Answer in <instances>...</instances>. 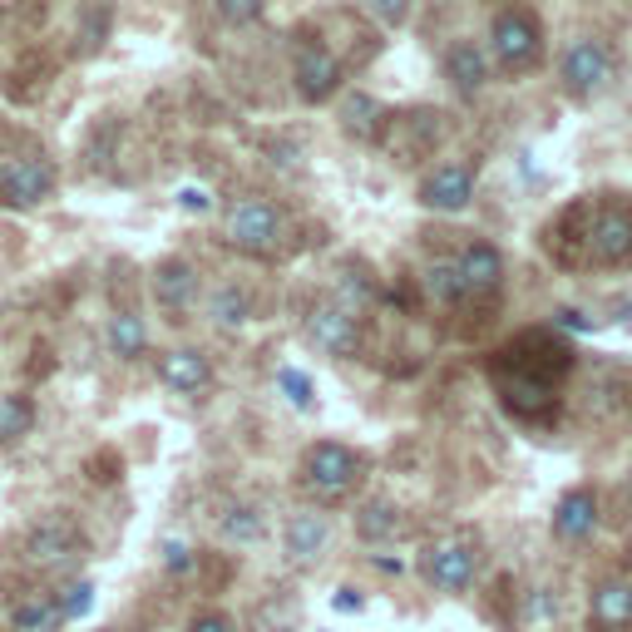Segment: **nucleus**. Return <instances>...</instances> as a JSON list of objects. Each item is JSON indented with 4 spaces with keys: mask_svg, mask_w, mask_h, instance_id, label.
<instances>
[{
    "mask_svg": "<svg viewBox=\"0 0 632 632\" xmlns=\"http://www.w3.org/2000/svg\"><path fill=\"white\" fill-rule=\"evenodd\" d=\"M262 509L258 504H233L223 519H218V534L227 538V544H258L262 538Z\"/></svg>",
    "mask_w": 632,
    "mask_h": 632,
    "instance_id": "412c9836",
    "label": "nucleus"
},
{
    "mask_svg": "<svg viewBox=\"0 0 632 632\" xmlns=\"http://www.w3.org/2000/svg\"><path fill=\"white\" fill-rule=\"evenodd\" d=\"M622 322H632V301H622Z\"/></svg>",
    "mask_w": 632,
    "mask_h": 632,
    "instance_id": "f704fd0d",
    "label": "nucleus"
},
{
    "mask_svg": "<svg viewBox=\"0 0 632 632\" xmlns=\"http://www.w3.org/2000/svg\"><path fill=\"white\" fill-rule=\"evenodd\" d=\"M35 425V406L25 396H0V445L21 439Z\"/></svg>",
    "mask_w": 632,
    "mask_h": 632,
    "instance_id": "5701e85b",
    "label": "nucleus"
},
{
    "mask_svg": "<svg viewBox=\"0 0 632 632\" xmlns=\"http://www.w3.org/2000/svg\"><path fill=\"white\" fill-rule=\"evenodd\" d=\"M588 252H593V262H603V268H618V262L632 258V213L622 203L598 208V213H593Z\"/></svg>",
    "mask_w": 632,
    "mask_h": 632,
    "instance_id": "0eeeda50",
    "label": "nucleus"
},
{
    "mask_svg": "<svg viewBox=\"0 0 632 632\" xmlns=\"http://www.w3.org/2000/svg\"><path fill=\"white\" fill-rule=\"evenodd\" d=\"M499 272H504L499 247L470 243V247L460 252V277H464V287H470V297H480V292H494V287H499Z\"/></svg>",
    "mask_w": 632,
    "mask_h": 632,
    "instance_id": "f3484780",
    "label": "nucleus"
},
{
    "mask_svg": "<svg viewBox=\"0 0 632 632\" xmlns=\"http://www.w3.org/2000/svg\"><path fill=\"white\" fill-rule=\"evenodd\" d=\"M178 203L188 208V213H208V194H203V188H183Z\"/></svg>",
    "mask_w": 632,
    "mask_h": 632,
    "instance_id": "7c9ffc66",
    "label": "nucleus"
},
{
    "mask_svg": "<svg viewBox=\"0 0 632 632\" xmlns=\"http://www.w3.org/2000/svg\"><path fill=\"white\" fill-rule=\"evenodd\" d=\"M153 292H159V307L163 311H188L198 297V272L188 262H163L153 272Z\"/></svg>",
    "mask_w": 632,
    "mask_h": 632,
    "instance_id": "2eb2a0df",
    "label": "nucleus"
},
{
    "mask_svg": "<svg viewBox=\"0 0 632 632\" xmlns=\"http://www.w3.org/2000/svg\"><path fill=\"white\" fill-rule=\"evenodd\" d=\"M342 85V65H336V54L322 50V45H301L297 54V95L307 104H322L326 95H336Z\"/></svg>",
    "mask_w": 632,
    "mask_h": 632,
    "instance_id": "9b49d317",
    "label": "nucleus"
},
{
    "mask_svg": "<svg viewBox=\"0 0 632 632\" xmlns=\"http://www.w3.org/2000/svg\"><path fill=\"white\" fill-rule=\"evenodd\" d=\"M208 361H203V351H169V356H159V381L169 391H178V396H198V391L208 386Z\"/></svg>",
    "mask_w": 632,
    "mask_h": 632,
    "instance_id": "ddd939ff",
    "label": "nucleus"
},
{
    "mask_svg": "<svg viewBox=\"0 0 632 632\" xmlns=\"http://www.w3.org/2000/svg\"><path fill=\"white\" fill-rule=\"evenodd\" d=\"M445 75H450V85L460 89L464 99H474L484 89V79H490V60H484L480 45H455V50L445 54Z\"/></svg>",
    "mask_w": 632,
    "mask_h": 632,
    "instance_id": "a211bd4d",
    "label": "nucleus"
},
{
    "mask_svg": "<svg viewBox=\"0 0 632 632\" xmlns=\"http://www.w3.org/2000/svg\"><path fill=\"white\" fill-rule=\"evenodd\" d=\"M563 89L573 99H593L598 89H608V79H612V54H608V45L603 40H573L563 50Z\"/></svg>",
    "mask_w": 632,
    "mask_h": 632,
    "instance_id": "7ed1b4c3",
    "label": "nucleus"
},
{
    "mask_svg": "<svg viewBox=\"0 0 632 632\" xmlns=\"http://www.w3.org/2000/svg\"><path fill=\"white\" fill-rule=\"evenodd\" d=\"M277 386H282V396H287L297 410L317 406V386H311V375H301V371H292V365H282V371H277Z\"/></svg>",
    "mask_w": 632,
    "mask_h": 632,
    "instance_id": "a878e982",
    "label": "nucleus"
},
{
    "mask_svg": "<svg viewBox=\"0 0 632 632\" xmlns=\"http://www.w3.org/2000/svg\"><path fill=\"white\" fill-rule=\"evenodd\" d=\"M558 326H568V332H588L583 311H558Z\"/></svg>",
    "mask_w": 632,
    "mask_h": 632,
    "instance_id": "473e14b6",
    "label": "nucleus"
},
{
    "mask_svg": "<svg viewBox=\"0 0 632 632\" xmlns=\"http://www.w3.org/2000/svg\"><path fill=\"white\" fill-rule=\"evenodd\" d=\"M218 15L227 25H252L262 15V0H218Z\"/></svg>",
    "mask_w": 632,
    "mask_h": 632,
    "instance_id": "cd10ccee",
    "label": "nucleus"
},
{
    "mask_svg": "<svg viewBox=\"0 0 632 632\" xmlns=\"http://www.w3.org/2000/svg\"><path fill=\"white\" fill-rule=\"evenodd\" d=\"M188 632H233V628H227V618H198Z\"/></svg>",
    "mask_w": 632,
    "mask_h": 632,
    "instance_id": "72a5a7b5",
    "label": "nucleus"
},
{
    "mask_svg": "<svg viewBox=\"0 0 632 632\" xmlns=\"http://www.w3.org/2000/svg\"><path fill=\"white\" fill-rule=\"evenodd\" d=\"M163 568H169V573H194V548L183 544V538H163Z\"/></svg>",
    "mask_w": 632,
    "mask_h": 632,
    "instance_id": "c85d7f7f",
    "label": "nucleus"
},
{
    "mask_svg": "<svg viewBox=\"0 0 632 632\" xmlns=\"http://www.w3.org/2000/svg\"><path fill=\"white\" fill-rule=\"evenodd\" d=\"M425 287L435 292L439 301H445V307H450V301H464L470 297V287H464V277H460V262H445V268H435L425 277Z\"/></svg>",
    "mask_w": 632,
    "mask_h": 632,
    "instance_id": "393cba45",
    "label": "nucleus"
},
{
    "mask_svg": "<svg viewBox=\"0 0 632 632\" xmlns=\"http://www.w3.org/2000/svg\"><path fill=\"white\" fill-rule=\"evenodd\" d=\"M474 544L470 538H439L435 548L425 554V573L439 593H464L474 583Z\"/></svg>",
    "mask_w": 632,
    "mask_h": 632,
    "instance_id": "6e6552de",
    "label": "nucleus"
},
{
    "mask_svg": "<svg viewBox=\"0 0 632 632\" xmlns=\"http://www.w3.org/2000/svg\"><path fill=\"white\" fill-rule=\"evenodd\" d=\"M144 346H149V326H144L139 311H114V317H109V351H114L119 361H134Z\"/></svg>",
    "mask_w": 632,
    "mask_h": 632,
    "instance_id": "aec40b11",
    "label": "nucleus"
},
{
    "mask_svg": "<svg viewBox=\"0 0 632 632\" xmlns=\"http://www.w3.org/2000/svg\"><path fill=\"white\" fill-rule=\"evenodd\" d=\"M400 529L396 509L391 504H365L361 515H356V534H361V544H391Z\"/></svg>",
    "mask_w": 632,
    "mask_h": 632,
    "instance_id": "4be33fe9",
    "label": "nucleus"
},
{
    "mask_svg": "<svg viewBox=\"0 0 632 632\" xmlns=\"http://www.w3.org/2000/svg\"><path fill=\"white\" fill-rule=\"evenodd\" d=\"M332 608H342V612H361V593H356V588H342V593L332 598Z\"/></svg>",
    "mask_w": 632,
    "mask_h": 632,
    "instance_id": "2f4dec72",
    "label": "nucleus"
},
{
    "mask_svg": "<svg viewBox=\"0 0 632 632\" xmlns=\"http://www.w3.org/2000/svg\"><path fill=\"white\" fill-rule=\"evenodd\" d=\"M326 538H332V524H326L322 515L301 509V515L287 519V554H292V563H311V558L326 548Z\"/></svg>",
    "mask_w": 632,
    "mask_h": 632,
    "instance_id": "dca6fc26",
    "label": "nucleus"
},
{
    "mask_svg": "<svg viewBox=\"0 0 632 632\" xmlns=\"http://www.w3.org/2000/svg\"><path fill=\"white\" fill-rule=\"evenodd\" d=\"M89 608H95V583L79 579V583H70V588L60 593V612H65V622L70 618H85Z\"/></svg>",
    "mask_w": 632,
    "mask_h": 632,
    "instance_id": "bb28decb",
    "label": "nucleus"
},
{
    "mask_svg": "<svg viewBox=\"0 0 632 632\" xmlns=\"http://www.w3.org/2000/svg\"><path fill=\"white\" fill-rule=\"evenodd\" d=\"M593 529H598V499H593V490L563 494V504H558V515H554L558 544H583Z\"/></svg>",
    "mask_w": 632,
    "mask_h": 632,
    "instance_id": "f8f14e48",
    "label": "nucleus"
},
{
    "mask_svg": "<svg viewBox=\"0 0 632 632\" xmlns=\"http://www.w3.org/2000/svg\"><path fill=\"white\" fill-rule=\"evenodd\" d=\"M247 317H252V301H247L243 287H218V292H213V322L243 326Z\"/></svg>",
    "mask_w": 632,
    "mask_h": 632,
    "instance_id": "b1692460",
    "label": "nucleus"
},
{
    "mask_svg": "<svg viewBox=\"0 0 632 632\" xmlns=\"http://www.w3.org/2000/svg\"><path fill=\"white\" fill-rule=\"evenodd\" d=\"M474 198V163H445L420 183V208L430 213H460Z\"/></svg>",
    "mask_w": 632,
    "mask_h": 632,
    "instance_id": "9d476101",
    "label": "nucleus"
},
{
    "mask_svg": "<svg viewBox=\"0 0 632 632\" xmlns=\"http://www.w3.org/2000/svg\"><path fill=\"white\" fill-rule=\"evenodd\" d=\"M79 548H85V534H79L70 519H45V524L30 529L25 538V558L40 568H60V563H75Z\"/></svg>",
    "mask_w": 632,
    "mask_h": 632,
    "instance_id": "1a4fd4ad",
    "label": "nucleus"
},
{
    "mask_svg": "<svg viewBox=\"0 0 632 632\" xmlns=\"http://www.w3.org/2000/svg\"><path fill=\"white\" fill-rule=\"evenodd\" d=\"M628 504H632V490H628Z\"/></svg>",
    "mask_w": 632,
    "mask_h": 632,
    "instance_id": "e433bc0d",
    "label": "nucleus"
},
{
    "mask_svg": "<svg viewBox=\"0 0 632 632\" xmlns=\"http://www.w3.org/2000/svg\"><path fill=\"white\" fill-rule=\"evenodd\" d=\"M371 11L381 15L386 25H400V21H406V11H410V0H371Z\"/></svg>",
    "mask_w": 632,
    "mask_h": 632,
    "instance_id": "c756f323",
    "label": "nucleus"
},
{
    "mask_svg": "<svg viewBox=\"0 0 632 632\" xmlns=\"http://www.w3.org/2000/svg\"><path fill=\"white\" fill-rule=\"evenodd\" d=\"M490 45L504 70H529L538 60V21L524 11H499L490 25Z\"/></svg>",
    "mask_w": 632,
    "mask_h": 632,
    "instance_id": "20e7f679",
    "label": "nucleus"
},
{
    "mask_svg": "<svg viewBox=\"0 0 632 632\" xmlns=\"http://www.w3.org/2000/svg\"><path fill=\"white\" fill-rule=\"evenodd\" d=\"M54 188V169L45 159H11L5 169H0V203L5 208H35L45 203Z\"/></svg>",
    "mask_w": 632,
    "mask_h": 632,
    "instance_id": "423d86ee",
    "label": "nucleus"
},
{
    "mask_svg": "<svg viewBox=\"0 0 632 632\" xmlns=\"http://www.w3.org/2000/svg\"><path fill=\"white\" fill-rule=\"evenodd\" d=\"M11 622H15V632H54L60 622H65V612H60V598H50V593H30V598H21L11 608Z\"/></svg>",
    "mask_w": 632,
    "mask_h": 632,
    "instance_id": "6ab92c4d",
    "label": "nucleus"
},
{
    "mask_svg": "<svg viewBox=\"0 0 632 632\" xmlns=\"http://www.w3.org/2000/svg\"><path fill=\"white\" fill-rule=\"evenodd\" d=\"M227 243L237 252H247V258H272L282 247L277 203H268V198H243V203H233V213H227Z\"/></svg>",
    "mask_w": 632,
    "mask_h": 632,
    "instance_id": "f257e3e1",
    "label": "nucleus"
},
{
    "mask_svg": "<svg viewBox=\"0 0 632 632\" xmlns=\"http://www.w3.org/2000/svg\"><path fill=\"white\" fill-rule=\"evenodd\" d=\"M593 622L603 632H632V583L628 579H608L593 593Z\"/></svg>",
    "mask_w": 632,
    "mask_h": 632,
    "instance_id": "4468645a",
    "label": "nucleus"
},
{
    "mask_svg": "<svg viewBox=\"0 0 632 632\" xmlns=\"http://www.w3.org/2000/svg\"><path fill=\"white\" fill-rule=\"evenodd\" d=\"M356 474H361V464H356V455L346 450V445H336V439L311 445V455H307V490L317 494V499H346V494L356 490Z\"/></svg>",
    "mask_w": 632,
    "mask_h": 632,
    "instance_id": "f03ea898",
    "label": "nucleus"
},
{
    "mask_svg": "<svg viewBox=\"0 0 632 632\" xmlns=\"http://www.w3.org/2000/svg\"><path fill=\"white\" fill-rule=\"evenodd\" d=\"M268 632H297V628H287V622H277V628H268Z\"/></svg>",
    "mask_w": 632,
    "mask_h": 632,
    "instance_id": "c9c22d12",
    "label": "nucleus"
},
{
    "mask_svg": "<svg viewBox=\"0 0 632 632\" xmlns=\"http://www.w3.org/2000/svg\"><path fill=\"white\" fill-rule=\"evenodd\" d=\"M307 336L322 346L326 356H356L361 351V322L356 311L342 307V301H317L307 317Z\"/></svg>",
    "mask_w": 632,
    "mask_h": 632,
    "instance_id": "39448f33",
    "label": "nucleus"
}]
</instances>
